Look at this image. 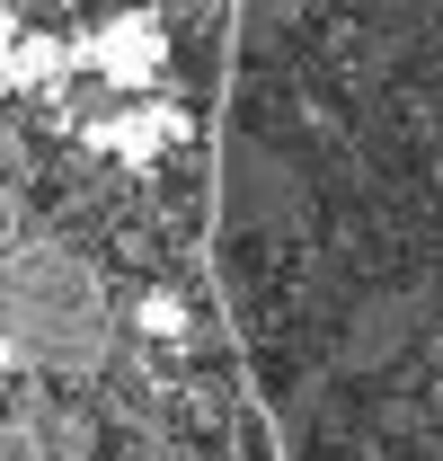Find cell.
I'll list each match as a JSON object with an SVG mask.
<instances>
[{"mask_svg":"<svg viewBox=\"0 0 443 461\" xmlns=\"http://www.w3.org/2000/svg\"><path fill=\"white\" fill-rule=\"evenodd\" d=\"M9 364L36 373H89L115 338L107 285L89 276V258H71L54 240H18L9 249Z\"/></svg>","mask_w":443,"mask_h":461,"instance_id":"obj_1","label":"cell"},{"mask_svg":"<svg viewBox=\"0 0 443 461\" xmlns=\"http://www.w3.org/2000/svg\"><path fill=\"white\" fill-rule=\"evenodd\" d=\"M9 461H36V435L27 426H9Z\"/></svg>","mask_w":443,"mask_h":461,"instance_id":"obj_2","label":"cell"}]
</instances>
